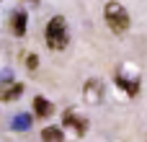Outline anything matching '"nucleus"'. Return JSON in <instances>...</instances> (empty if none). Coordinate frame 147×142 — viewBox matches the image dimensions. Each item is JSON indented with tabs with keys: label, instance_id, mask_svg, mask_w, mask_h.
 Listing matches in <instances>:
<instances>
[{
	"label": "nucleus",
	"instance_id": "nucleus-1",
	"mask_svg": "<svg viewBox=\"0 0 147 142\" xmlns=\"http://www.w3.org/2000/svg\"><path fill=\"white\" fill-rule=\"evenodd\" d=\"M44 41L52 52H62L67 44H70V28H67V21L62 16H54L49 23H47V31H44Z\"/></svg>",
	"mask_w": 147,
	"mask_h": 142
},
{
	"label": "nucleus",
	"instance_id": "nucleus-2",
	"mask_svg": "<svg viewBox=\"0 0 147 142\" xmlns=\"http://www.w3.org/2000/svg\"><path fill=\"white\" fill-rule=\"evenodd\" d=\"M103 16H106V23H109V28H111L114 34H124V31L129 28V13H127V8H124L121 3H116V0L106 3Z\"/></svg>",
	"mask_w": 147,
	"mask_h": 142
},
{
	"label": "nucleus",
	"instance_id": "nucleus-3",
	"mask_svg": "<svg viewBox=\"0 0 147 142\" xmlns=\"http://www.w3.org/2000/svg\"><path fill=\"white\" fill-rule=\"evenodd\" d=\"M65 127L75 129V135H78V137H83V135L88 132V122H85V116H80V114H78V111H72V109H67V111H65Z\"/></svg>",
	"mask_w": 147,
	"mask_h": 142
},
{
	"label": "nucleus",
	"instance_id": "nucleus-4",
	"mask_svg": "<svg viewBox=\"0 0 147 142\" xmlns=\"http://www.w3.org/2000/svg\"><path fill=\"white\" fill-rule=\"evenodd\" d=\"M83 96H85L88 103H98V101L103 98V83L96 80V78H90V80L85 83V88H83Z\"/></svg>",
	"mask_w": 147,
	"mask_h": 142
},
{
	"label": "nucleus",
	"instance_id": "nucleus-5",
	"mask_svg": "<svg viewBox=\"0 0 147 142\" xmlns=\"http://www.w3.org/2000/svg\"><path fill=\"white\" fill-rule=\"evenodd\" d=\"M23 93V85L21 83H13V80H3L0 83V101H16L18 96Z\"/></svg>",
	"mask_w": 147,
	"mask_h": 142
},
{
	"label": "nucleus",
	"instance_id": "nucleus-6",
	"mask_svg": "<svg viewBox=\"0 0 147 142\" xmlns=\"http://www.w3.org/2000/svg\"><path fill=\"white\" fill-rule=\"evenodd\" d=\"M34 114H36L39 119H49V116L54 114V106H52L44 96H36V98H34Z\"/></svg>",
	"mask_w": 147,
	"mask_h": 142
},
{
	"label": "nucleus",
	"instance_id": "nucleus-7",
	"mask_svg": "<svg viewBox=\"0 0 147 142\" xmlns=\"http://www.w3.org/2000/svg\"><path fill=\"white\" fill-rule=\"evenodd\" d=\"M116 85H119V88H124V91H127L132 98L140 93V78H132V80H129V78H124V75L119 72V78H116Z\"/></svg>",
	"mask_w": 147,
	"mask_h": 142
},
{
	"label": "nucleus",
	"instance_id": "nucleus-8",
	"mask_svg": "<svg viewBox=\"0 0 147 142\" xmlns=\"http://www.w3.org/2000/svg\"><path fill=\"white\" fill-rule=\"evenodd\" d=\"M31 124H34V116L31 114H18V116H13L10 129L13 132H26V129H31Z\"/></svg>",
	"mask_w": 147,
	"mask_h": 142
},
{
	"label": "nucleus",
	"instance_id": "nucleus-9",
	"mask_svg": "<svg viewBox=\"0 0 147 142\" xmlns=\"http://www.w3.org/2000/svg\"><path fill=\"white\" fill-rule=\"evenodd\" d=\"M41 140L44 142H62L65 140V129L62 127H44L41 129Z\"/></svg>",
	"mask_w": 147,
	"mask_h": 142
},
{
	"label": "nucleus",
	"instance_id": "nucleus-10",
	"mask_svg": "<svg viewBox=\"0 0 147 142\" xmlns=\"http://www.w3.org/2000/svg\"><path fill=\"white\" fill-rule=\"evenodd\" d=\"M10 26H13L16 36H26V13L23 10H16L13 18H10Z\"/></svg>",
	"mask_w": 147,
	"mask_h": 142
},
{
	"label": "nucleus",
	"instance_id": "nucleus-11",
	"mask_svg": "<svg viewBox=\"0 0 147 142\" xmlns=\"http://www.w3.org/2000/svg\"><path fill=\"white\" fill-rule=\"evenodd\" d=\"M26 67H28V70H36V67H39V57H36V54H26Z\"/></svg>",
	"mask_w": 147,
	"mask_h": 142
}]
</instances>
